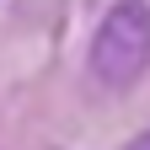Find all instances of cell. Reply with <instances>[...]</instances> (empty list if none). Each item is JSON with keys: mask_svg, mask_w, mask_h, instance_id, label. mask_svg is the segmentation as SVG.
<instances>
[{"mask_svg": "<svg viewBox=\"0 0 150 150\" xmlns=\"http://www.w3.org/2000/svg\"><path fill=\"white\" fill-rule=\"evenodd\" d=\"M123 150H150V129H145V134H139V139H129Z\"/></svg>", "mask_w": 150, "mask_h": 150, "instance_id": "7a4b0ae2", "label": "cell"}, {"mask_svg": "<svg viewBox=\"0 0 150 150\" xmlns=\"http://www.w3.org/2000/svg\"><path fill=\"white\" fill-rule=\"evenodd\" d=\"M150 70V0H112L91 38V81L107 91H134Z\"/></svg>", "mask_w": 150, "mask_h": 150, "instance_id": "6da1fadb", "label": "cell"}]
</instances>
